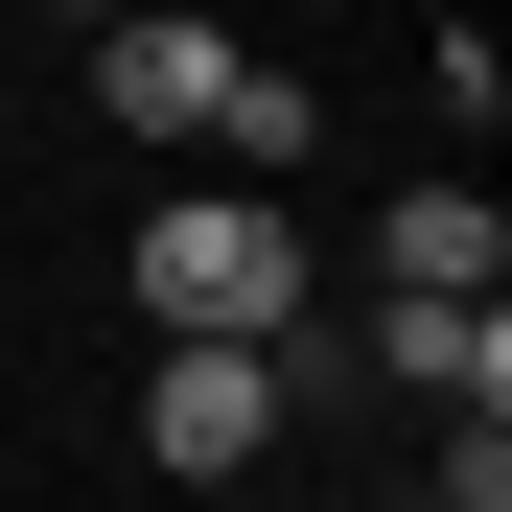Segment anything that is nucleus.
<instances>
[{
    "mask_svg": "<svg viewBox=\"0 0 512 512\" xmlns=\"http://www.w3.org/2000/svg\"><path fill=\"white\" fill-rule=\"evenodd\" d=\"M140 326H163V350H256V326H303V233L256 210V187L140 210Z\"/></svg>",
    "mask_w": 512,
    "mask_h": 512,
    "instance_id": "1",
    "label": "nucleus"
},
{
    "mask_svg": "<svg viewBox=\"0 0 512 512\" xmlns=\"http://www.w3.org/2000/svg\"><path fill=\"white\" fill-rule=\"evenodd\" d=\"M280 396H303V326H256V350H163V373H140V466L233 489L256 443H280Z\"/></svg>",
    "mask_w": 512,
    "mask_h": 512,
    "instance_id": "2",
    "label": "nucleus"
},
{
    "mask_svg": "<svg viewBox=\"0 0 512 512\" xmlns=\"http://www.w3.org/2000/svg\"><path fill=\"white\" fill-rule=\"evenodd\" d=\"M94 94H117L140 140H210V94H233V47L187 24V0H117V24H94Z\"/></svg>",
    "mask_w": 512,
    "mask_h": 512,
    "instance_id": "3",
    "label": "nucleus"
},
{
    "mask_svg": "<svg viewBox=\"0 0 512 512\" xmlns=\"http://www.w3.org/2000/svg\"><path fill=\"white\" fill-rule=\"evenodd\" d=\"M373 373H419L443 419H512V303H396V326H373Z\"/></svg>",
    "mask_w": 512,
    "mask_h": 512,
    "instance_id": "4",
    "label": "nucleus"
},
{
    "mask_svg": "<svg viewBox=\"0 0 512 512\" xmlns=\"http://www.w3.org/2000/svg\"><path fill=\"white\" fill-rule=\"evenodd\" d=\"M373 256H396V303H489V280H512L489 187H396V233H373Z\"/></svg>",
    "mask_w": 512,
    "mask_h": 512,
    "instance_id": "5",
    "label": "nucleus"
},
{
    "mask_svg": "<svg viewBox=\"0 0 512 512\" xmlns=\"http://www.w3.org/2000/svg\"><path fill=\"white\" fill-rule=\"evenodd\" d=\"M210 140H233V163H256V187H280V163H303V140H326V94H303V70H233V94H210Z\"/></svg>",
    "mask_w": 512,
    "mask_h": 512,
    "instance_id": "6",
    "label": "nucleus"
},
{
    "mask_svg": "<svg viewBox=\"0 0 512 512\" xmlns=\"http://www.w3.org/2000/svg\"><path fill=\"white\" fill-rule=\"evenodd\" d=\"M419 512H443V489H419Z\"/></svg>",
    "mask_w": 512,
    "mask_h": 512,
    "instance_id": "7",
    "label": "nucleus"
}]
</instances>
